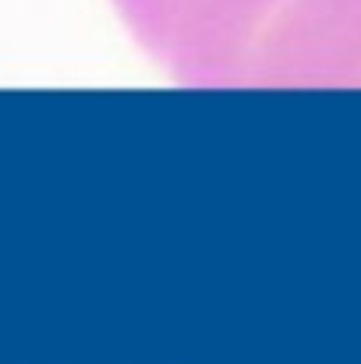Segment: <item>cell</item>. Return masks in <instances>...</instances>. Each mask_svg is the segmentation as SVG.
<instances>
[]
</instances>
